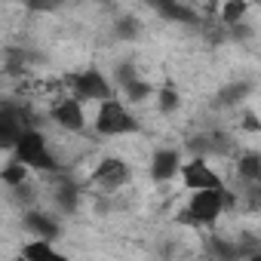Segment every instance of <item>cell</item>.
<instances>
[{
  "label": "cell",
  "instance_id": "obj_1",
  "mask_svg": "<svg viewBox=\"0 0 261 261\" xmlns=\"http://www.w3.org/2000/svg\"><path fill=\"white\" fill-rule=\"evenodd\" d=\"M233 203H237V197L224 185L221 188H200V191H191V200H188V209L181 218L188 224H215L221 218V212Z\"/></svg>",
  "mask_w": 261,
  "mask_h": 261
},
{
  "label": "cell",
  "instance_id": "obj_2",
  "mask_svg": "<svg viewBox=\"0 0 261 261\" xmlns=\"http://www.w3.org/2000/svg\"><path fill=\"white\" fill-rule=\"evenodd\" d=\"M13 160H19L28 169H40V172H59V160L49 151V142L43 133H37L34 126L22 129V136L13 145Z\"/></svg>",
  "mask_w": 261,
  "mask_h": 261
},
{
  "label": "cell",
  "instance_id": "obj_3",
  "mask_svg": "<svg viewBox=\"0 0 261 261\" xmlns=\"http://www.w3.org/2000/svg\"><path fill=\"white\" fill-rule=\"evenodd\" d=\"M142 129L139 117L129 111L117 95L98 101V114H95V133L98 136H108V139H117V136H136Z\"/></svg>",
  "mask_w": 261,
  "mask_h": 261
},
{
  "label": "cell",
  "instance_id": "obj_4",
  "mask_svg": "<svg viewBox=\"0 0 261 261\" xmlns=\"http://www.w3.org/2000/svg\"><path fill=\"white\" fill-rule=\"evenodd\" d=\"M65 83H68L71 95H74V98H80V101H105V98H111V95H114L111 80H108L98 68H86V71L68 74V77H65Z\"/></svg>",
  "mask_w": 261,
  "mask_h": 261
},
{
  "label": "cell",
  "instance_id": "obj_5",
  "mask_svg": "<svg viewBox=\"0 0 261 261\" xmlns=\"http://www.w3.org/2000/svg\"><path fill=\"white\" fill-rule=\"evenodd\" d=\"M129 163L123 160V157H101L98 160V166L92 169V181L98 185V188H105V191H114V188H123L126 181H129Z\"/></svg>",
  "mask_w": 261,
  "mask_h": 261
},
{
  "label": "cell",
  "instance_id": "obj_6",
  "mask_svg": "<svg viewBox=\"0 0 261 261\" xmlns=\"http://www.w3.org/2000/svg\"><path fill=\"white\" fill-rule=\"evenodd\" d=\"M181 178H185V188L188 191H200V188H221L224 178L203 160V157H194L188 163H181Z\"/></svg>",
  "mask_w": 261,
  "mask_h": 261
},
{
  "label": "cell",
  "instance_id": "obj_7",
  "mask_svg": "<svg viewBox=\"0 0 261 261\" xmlns=\"http://www.w3.org/2000/svg\"><path fill=\"white\" fill-rule=\"evenodd\" d=\"M49 117H53V123H56V126H62V129H65V133H80V129L86 126L83 101H80V98H74V95L59 98V101L53 105Z\"/></svg>",
  "mask_w": 261,
  "mask_h": 261
},
{
  "label": "cell",
  "instance_id": "obj_8",
  "mask_svg": "<svg viewBox=\"0 0 261 261\" xmlns=\"http://www.w3.org/2000/svg\"><path fill=\"white\" fill-rule=\"evenodd\" d=\"M31 123L25 120V114L19 108H0V151H13L16 139L22 136V129H28Z\"/></svg>",
  "mask_w": 261,
  "mask_h": 261
},
{
  "label": "cell",
  "instance_id": "obj_9",
  "mask_svg": "<svg viewBox=\"0 0 261 261\" xmlns=\"http://www.w3.org/2000/svg\"><path fill=\"white\" fill-rule=\"evenodd\" d=\"M178 169H181V154L172 151V148H163V151H157V154L151 157V178H154L157 185H163V181H169L172 175H178Z\"/></svg>",
  "mask_w": 261,
  "mask_h": 261
},
{
  "label": "cell",
  "instance_id": "obj_10",
  "mask_svg": "<svg viewBox=\"0 0 261 261\" xmlns=\"http://www.w3.org/2000/svg\"><path fill=\"white\" fill-rule=\"evenodd\" d=\"M22 224H25V230L31 237H46V240H56L59 230H62V224L49 212H37V209H28L25 218H22Z\"/></svg>",
  "mask_w": 261,
  "mask_h": 261
},
{
  "label": "cell",
  "instance_id": "obj_11",
  "mask_svg": "<svg viewBox=\"0 0 261 261\" xmlns=\"http://www.w3.org/2000/svg\"><path fill=\"white\" fill-rule=\"evenodd\" d=\"M145 4H148L157 16H163V19H169V22H188V25L197 22V13H194L188 4H181V0H145Z\"/></svg>",
  "mask_w": 261,
  "mask_h": 261
},
{
  "label": "cell",
  "instance_id": "obj_12",
  "mask_svg": "<svg viewBox=\"0 0 261 261\" xmlns=\"http://www.w3.org/2000/svg\"><path fill=\"white\" fill-rule=\"evenodd\" d=\"M206 252H209L215 261H233V258L252 255V249H243V246H237V243H230V240H224V237H209V240H206Z\"/></svg>",
  "mask_w": 261,
  "mask_h": 261
},
{
  "label": "cell",
  "instance_id": "obj_13",
  "mask_svg": "<svg viewBox=\"0 0 261 261\" xmlns=\"http://www.w3.org/2000/svg\"><path fill=\"white\" fill-rule=\"evenodd\" d=\"M22 258H28V261H43V258H62V252L53 246V240H46V237H34L31 243L22 246Z\"/></svg>",
  "mask_w": 261,
  "mask_h": 261
},
{
  "label": "cell",
  "instance_id": "obj_14",
  "mask_svg": "<svg viewBox=\"0 0 261 261\" xmlns=\"http://www.w3.org/2000/svg\"><path fill=\"white\" fill-rule=\"evenodd\" d=\"M237 175H240L243 181H249V185H261V157H258V154H246V157H240V163H237Z\"/></svg>",
  "mask_w": 261,
  "mask_h": 261
},
{
  "label": "cell",
  "instance_id": "obj_15",
  "mask_svg": "<svg viewBox=\"0 0 261 261\" xmlns=\"http://www.w3.org/2000/svg\"><path fill=\"white\" fill-rule=\"evenodd\" d=\"M77 200H80V188H77L74 181H62V185L56 188V203H59V209L74 212V209H77Z\"/></svg>",
  "mask_w": 261,
  "mask_h": 261
},
{
  "label": "cell",
  "instance_id": "obj_16",
  "mask_svg": "<svg viewBox=\"0 0 261 261\" xmlns=\"http://www.w3.org/2000/svg\"><path fill=\"white\" fill-rule=\"evenodd\" d=\"M246 13H249V4L246 0H224V7H221V22L224 25H240L243 19H246Z\"/></svg>",
  "mask_w": 261,
  "mask_h": 261
},
{
  "label": "cell",
  "instance_id": "obj_17",
  "mask_svg": "<svg viewBox=\"0 0 261 261\" xmlns=\"http://www.w3.org/2000/svg\"><path fill=\"white\" fill-rule=\"evenodd\" d=\"M25 175H28V166H22L19 160H10L4 169H0V181H7L10 188H19L25 181Z\"/></svg>",
  "mask_w": 261,
  "mask_h": 261
},
{
  "label": "cell",
  "instance_id": "obj_18",
  "mask_svg": "<svg viewBox=\"0 0 261 261\" xmlns=\"http://www.w3.org/2000/svg\"><path fill=\"white\" fill-rule=\"evenodd\" d=\"M123 89H126V95L133 98V101H142V98H148V92H151V86H148L145 80H139V77H136V80H129Z\"/></svg>",
  "mask_w": 261,
  "mask_h": 261
},
{
  "label": "cell",
  "instance_id": "obj_19",
  "mask_svg": "<svg viewBox=\"0 0 261 261\" xmlns=\"http://www.w3.org/2000/svg\"><path fill=\"white\" fill-rule=\"evenodd\" d=\"M175 108H178V92H175L172 86L160 89V111H163V114H172Z\"/></svg>",
  "mask_w": 261,
  "mask_h": 261
},
{
  "label": "cell",
  "instance_id": "obj_20",
  "mask_svg": "<svg viewBox=\"0 0 261 261\" xmlns=\"http://www.w3.org/2000/svg\"><path fill=\"white\" fill-rule=\"evenodd\" d=\"M28 4V10H34V13H56L65 0H25Z\"/></svg>",
  "mask_w": 261,
  "mask_h": 261
},
{
  "label": "cell",
  "instance_id": "obj_21",
  "mask_svg": "<svg viewBox=\"0 0 261 261\" xmlns=\"http://www.w3.org/2000/svg\"><path fill=\"white\" fill-rule=\"evenodd\" d=\"M136 31H139V25H136L133 19H123V22L117 25V34H120V37H136Z\"/></svg>",
  "mask_w": 261,
  "mask_h": 261
},
{
  "label": "cell",
  "instance_id": "obj_22",
  "mask_svg": "<svg viewBox=\"0 0 261 261\" xmlns=\"http://www.w3.org/2000/svg\"><path fill=\"white\" fill-rule=\"evenodd\" d=\"M136 77H139V74H136V68H133V65H123V68L117 71V80H120V86H126L129 80H136Z\"/></svg>",
  "mask_w": 261,
  "mask_h": 261
},
{
  "label": "cell",
  "instance_id": "obj_23",
  "mask_svg": "<svg viewBox=\"0 0 261 261\" xmlns=\"http://www.w3.org/2000/svg\"><path fill=\"white\" fill-rule=\"evenodd\" d=\"M246 126H249V129H258V120H255V117L249 114V117H246Z\"/></svg>",
  "mask_w": 261,
  "mask_h": 261
},
{
  "label": "cell",
  "instance_id": "obj_24",
  "mask_svg": "<svg viewBox=\"0 0 261 261\" xmlns=\"http://www.w3.org/2000/svg\"><path fill=\"white\" fill-rule=\"evenodd\" d=\"M80 4H105V0H80Z\"/></svg>",
  "mask_w": 261,
  "mask_h": 261
}]
</instances>
